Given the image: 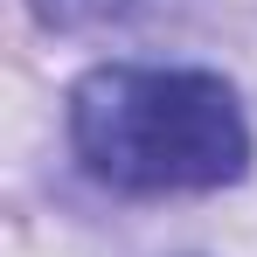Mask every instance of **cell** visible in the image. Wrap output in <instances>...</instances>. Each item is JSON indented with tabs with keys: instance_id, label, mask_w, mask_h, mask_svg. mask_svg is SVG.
Listing matches in <instances>:
<instances>
[{
	"instance_id": "cell-1",
	"label": "cell",
	"mask_w": 257,
	"mask_h": 257,
	"mask_svg": "<svg viewBox=\"0 0 257 257\" xmlns=\"http://www.w3.org/2000/svg\"><path fill=\"white\" fill-rule=\"evenodd\" d=\"M70 146L90 181L118 195H202L250 167L236 90L209 70L111 63L70 90Z\"/></svg>"
},
{
	"instance_id": "cell-2",
	"label": "cell",
	"mask_w": 257,
	"mask_h": 257,
	"mask_svg": "<svg viewBox=\"0 0 257 257\" xmlns=\"http://www.w3.org/2000/svg\"><path fill=\"white\" fill-rule=\"evenodd\" d=\"M35 21L56 35H104V28H139V21H160L174 0H28Z\"/></svg>"
}]
</instances>
